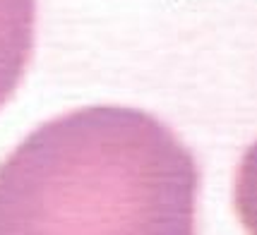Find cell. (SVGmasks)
Returning <instances> with one entry per match:
<instances>
[{
    "label": "cell",
    "instance_id": "cell-1",
    "mask_svg": "<svg viewBox=\"0 0 257 235\" xmlns=\"http://www.w3.org/2000/svg\"><path fill=\"white\" fill-rule=\"evenodd\" d=\"M200 168L159 118L87 106L0 163V235H195Z\"/></svg>",
    "mask_w": 257,
    "mask_h": 235
},
{
    "label": "cell",
    "instance_id": "cell-2",
    "mask_svg": "<svg viewBox=\"0 0 257 235\" xmlns=\"http://www.w3.org/2000/svg\"><path fill=\"white\" fill-rule=\"evenodd\" d=\"M36 0H0V108L20 87L34 51Z\"/></svg>",
    "mask_w": 257,
    "mask_h": 235
},
{
    "label": "cell",
    "instance_id": "cell-3",
    "mask_svg": "<svg viewBox=\"0 0 257 235\" xmlns=\"http://www.w3.org/2000/svg\"><path fill=\"white\" fill-rule=\"evenodd\" d=\"M233 204L247 235H257V142L243 154L238 163Z\"/></svg>",
    "mask_w": 257,
    "mask_h": 235
}]
</instances>
